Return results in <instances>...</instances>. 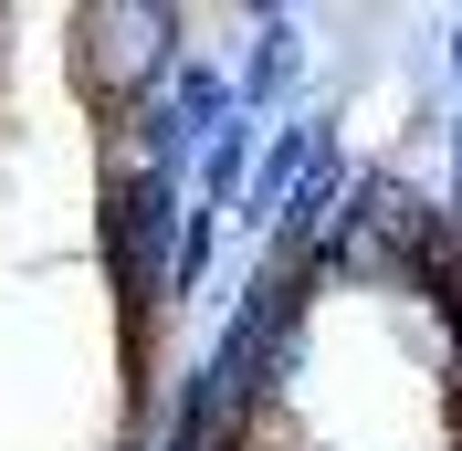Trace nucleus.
<instances>
[{
  "label": "nucleus",
  "mask_w": 462,
  "mask_h": 451,
  "mask_svg": "<svg viewBox=\"0 0 462 451\" xmlns=\"http://www.w3.org/2000/svg\"><path fill=\"white\" fill-rule=\"evenodd\" d=\"M452 74H462V32H452Z\"/></svg>",
  "instance_id": "nucleus-8"
},
{
  "label": "nucleus",
  "mask_w": 462,
  "mask_h": 451,
  "mask_svg": "<svg viewBox=\"0 0 462 451\" xmlns=\"http://www.w3.org/2000/svg\"><path fill=\"white\" fill-rule=\"evenodd\" d=\"M284 85H294V22L263 11V42H253V63H242V95L263 106V95H284Z\"/></svg>",
  "instance_id": "nucleus-4"
},
{
  "label": "nucleus",
  "mask_w": 462,
  "mask_h": 451,
  "mask_svg": "<svg viewBox=\"0 0 462 451\" xmlns=\"http://www.w3.org/2000/svg\"><path fill=\"white\" fill-rule=\"evenodd\" d=\"M74 74H85L95 106H137L158 85H179L189 63H179V11L169 0H85L74 11Z\"/></svg>",
  "instance_id": "nucleus-2"
},
{
  "label": "nucleus",
  "mask_w": 462,
  "mask_h": 451,
  "mask_svg": "<svg viewBox=\"0 0 462 451\" xmlns=\"http://www.w3.org/2000/svg\"><path fill=\"white\" fill-rule=\"evenodd\" d=\"M452 179H462V126H452ZM452 210H462V189H452Z\"/></svg>",
  "instance_id": "nucleus-7"
},
{
  "label": "nucleus",
  "mask_w": 462,
  "mask_h": 451,
  "mask_svg": "<svg viewBox=\"0 0 462 451\" xmlns=\"http://www.w3.org/2000/svg\"><path fill=\"white\" fill-rule=\"evenodd\" d=\"M452 253L441 242V221H431V199L410 189L400 169H368L357 189H346V210H337V231H326V253H316V273H346V283H420L431 262Z\"/></svg>",
  "instance_id": "nucleus-1"
},
{
  "label": "nucleus",
  "mask_w": 462,
  "mask_h": 451,
  "mask_svg": "<svg viewBox=\"0 0 462 451\" xmlns=\"http://www.w3.org/2000/svg\"><path fill=\"white\" fill-rule=\"evenodd\" d=\"M231 451H305V441H284V430H263V420H253V430H231Z\"/></svg>",
  "instance_id": "nucleus-6"
},
{
  "label": "nucleus",
  "mask_w": 462,
  "mask_h": 451,
  "mask_svg": "<svg viewBox=\"0 0 462 451\" xmlns=\"http://www.w3.org/2000/svg\"><path fill=\"white\" fill-rule=\"evenodd\" d=\"M242 158H253V137H242V126H221V137H210V199H231V189H242Z\"/></svg>",
  "instance_id": "nucleus-5"
},
{
  "label": "nucleus",
  "mask_w": 462,
  "mask_h": 451,
  "mask_svg": "<svg viewBox=\"0 0 462 451\" xmlns=\"http://www.w3.org/2000/svg\"><path fill=\"white\" fill-rule=\"evenodd\" d=\"M179 253H189L179 179L116 169L106 179V273H116V294H126V315H147L158 294H179Z\"/></svg>",
  "instance_id": "nucleus-3"
}]
</instances>
